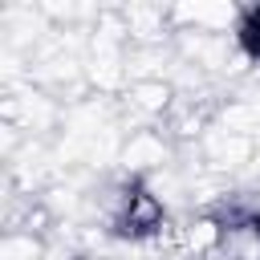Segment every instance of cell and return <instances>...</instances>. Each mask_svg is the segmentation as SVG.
Returning <instances> with one entry per match:
<instances>
[{"mask_svg": "<svg viewBox=\"0 0 260 260\" xmlns=\"http://www.w3.org/2000/svg\"><path fill=\"white\" fill-rule=\"evenodd\" d=\"M240 45H244L252 57H260V8H252V12L244 16V24H240Z\"/></svg>", "mask_w": 260, "mask_h": 260, "instance_id": "1", "label": "cell"}]
</instances>
